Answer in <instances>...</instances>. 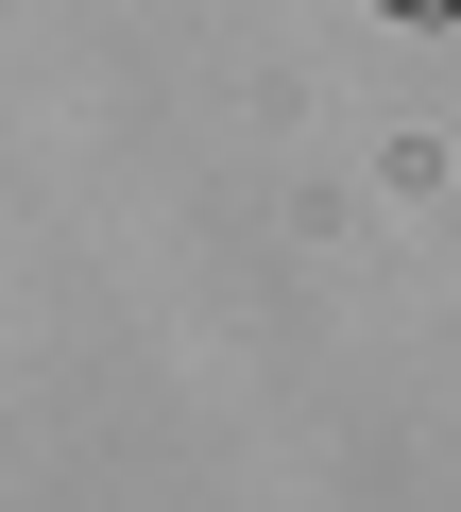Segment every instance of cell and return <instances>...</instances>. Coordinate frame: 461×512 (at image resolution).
Instances as JSON below:
<instances>
[{"label":"cell","mask_w":461,"mask_h":512,"mask_svg":"<svg viewBox=\"0 0 461 512\" xmlns=\"http://www.w3.org/2000/svg\"><path fill=\"white\" fill-rule=\"evenodd\" d=\"M410 18H461V0H410Z\"/></svg>","instance_id":"1"}]
</instances>
